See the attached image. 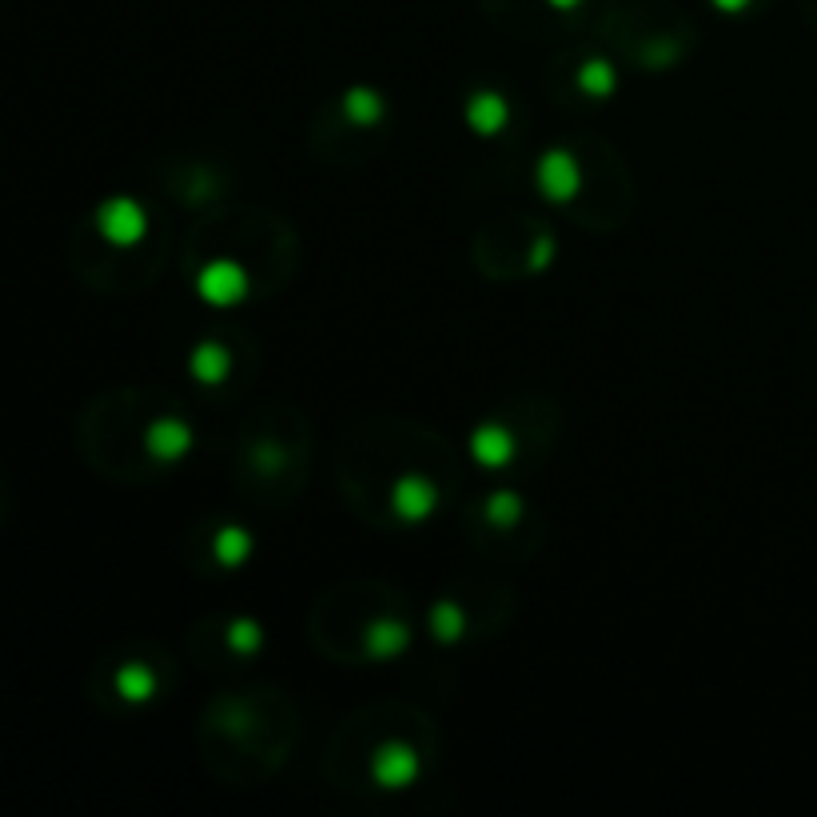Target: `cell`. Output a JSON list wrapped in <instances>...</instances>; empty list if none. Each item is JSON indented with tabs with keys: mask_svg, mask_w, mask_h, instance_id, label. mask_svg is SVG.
I'll return each mask as SVG.
<instances>
[{
	"mask_svg": "<svg viewBox=\"0 0 817 817\" xmlns=\"http://www.w3.org/2000/svg\"><path fill=\"white\" fill-rule=\"evenodd\" d=\"M435 622H438V627H435L438 638H455L458 634V614L451 607H438L435 610Z\"/></svg>",
	"mask_w": 817,
	"mask_h": 817,
	"instance_id": "cell-15",
	"label": "cell"
},
{
	"mask_svg": "<svg viewBox=\"0 0 817 817\" xmlns=\"http://www.w3.org/2000/svg\"><path fill=\"white\" fill-rule=\"evenodd\" d=\"M555 4H570V0H555Z\"/></svg>",
	"mask_w": 817,
	"mask_h": 817,
	"instance_id": "cell-19",
	"label": "cell"
},
{
	"mask_svg": "<svg viewBox=\"0 0 817 817\" xmlns=\"http://www.w3.org/2000/svg\"><path fill=\"white\" fill-rule=\"evenodd\" d=\"M244 291H248V276H244L236 263H211V268H204V276H199V296L208 299V303H219V308H228V303L244 299Z\"/></svg>",
	"mask_w": 817,
	"mask_h": 817,
	"instance_id": "cell-2",
	"label": "cell"
},
{
	"mask_svg": "<svg viewBox=\"0 0 817 817\" xmlns=\"http://www.w3.org/2000/svg\"><path fill=\"white\" fill-rule=\"evenodd\" d=\"M431 507H435V490H431V483H423L418 475L403 478V483L395 487V510L403 518H411V523L427 515Z\"/></svg>",
	"mask_w": 817,
	"mask_h": 817,
	"instance_id": "cell-4",
	"label": "cell"
},
{
	"mask_svg": "<svg viewBox=\"0 0 817 817\" xmlns=\"http://www.w3.org/2000/svg\"><path fill=\"white\" fill-rule=\"evenodd\" d=\"M348 112H351V120H359V124H371V120H379L383 104H379L375 92L355 89V92H351V96H348Z\"/></svg>",
	"mask_w": 817,
	"mask_h": 817,
	"instance_id": "cell-10",
	"label": "cell"
},
{
	"mask_svg": "<svg viewBox=\"0 0 817 817\" xmlns=\"http://www.w3.org/2000/svg\"><path fill=\"white\" fill-rule=\"evenodd\" d=\"M188 443H192L188 427H184V423H176V418H164V423H156V427H152V435H148L152 455H159V458L184 455V451H188Z\"/></svg>",
	"mask_w": 817,
	"mask_h": 817,
	"instance_id": "cell-5",
	"label": "cell"
},
{
	"mask_svg": "<svg viewBox=\"0 0 817 817\" xmlns=\"http://www.w3.org/2000/svg\"><path fill=\"white\" fill-rule=\"evenodd\" d=\"M582 89L594 92V96H602V92L614 89V72H610L607 64H590V69L582 72Z\"/></svg>",
	"mask_w": 817,
	"mask_h": 817,
	"instance_id": "cell-14",
	"label": "cell"
},
{
	"mask_svg": "<svg viewBox=\"0 0 817 817\" xmlns=\"http://www.w3.org/2000/svg\"><path fill=\"white\" fill-rule=\"evenodd\" d=\"M503 116H507V108L495 96H475V104H470V124L478 132H495L503 124Z\"/></svg>",
	"mask_w": 817,
	"mask_h": 817,
	"instance_id": "cell-9",
	"label": "cell"
},
{
	"mask_svg": "<svg viewBox=\"0 0 817 817\" xmlns=\"http://www.w3.org/2000/svg\"><path fill=\"white\" fill-rule=\"evenodd\" d=\"M470 447H475V455L483 458V463L495 467V463H503V458L510 455V438L503 435V431H478Z\"/></svg>",
	"mask_w": 817,
	"mask_h": 817,
	"instance_id": "cell-8",
	"label": "cell"
},
{
	"mask_svg": "<svg viewBox=\"0 0 817 817\" xmlns=\"http://www.w3.org/2000/svg\"><path fill=\"white\" fill-rule=\"evenodd\" d=\"M538 184L550 199H567L578 192V164L567 152H550L542 164H538Z\"/></svg>",
	"mask_w": 817,
	"mask_h": 817,
	"instance_id": "cell-3",
	"label": "cell"
},
{
	"mask_svg": "<svg viewBox=\"0 0 817 817\" xmlns=\"http://www.w3.org/2000/svg\"><path fill=\"white\" fill-rule=\"evenodd\" d=\"M515 510H518L515 495H507V503H495V515L498 518H515Z\"/></svg>",
	"mask_w": 817,
	"mask_h": 817,
	"instance_id": "cell-16",
	"label": "cell"
},
{
	"mask_svg": "<svg viewBox=\"0 0 817 817\" xmlns=\"http://www.w3.org/2000/svg\"><path fill=\"white\" fill-rule=\"evenodd\" d=\"M722 4H730V9H734V4H742V0H722Z\"/></svg>",
	"mask_w": 817,
	"mask_h": 817,
	"instance_id": "cell-18",
	"label": "cell"
},
{
	"mask_svg": "<svg viewBox=\"0 0 817 817\" xmlns=\"http://www.w3.org/2000/svg\"><path fill=\"white\" fill-rule=\"evenodd\" d=\"M375 774H379V782H387V786H403V782L415 777V757H411L407 749H387V754H379Z\"/></svg>",
	"mask_w": 817,
	"mask_h": 817,
	"instance_id": "cell-6",
	"label": "cell"
},
{
	"mask_svg": "<svg viewBox=\"0 0 817 817\" xmlns=\"http://www.w3.org/2000/svg\"><path fill=\"white\" fill-rule=\"evenodd\" d=\"M100 231L112 239V244H136L139 236H144V228H148V219H144V211L132 204V199H112V204H104L100 208Z\"/></svg>",
	"mask_w": 817,
	"mask_h": 817,
	"instance_id": "cell-1",
	"label": "cell"
},
{
	"mask_svg": "<svg viewBox=\"0 0 817 817\" xmlns=\"http://www.w3.org/2000/svg\"><path fill=\"white\" fill-rule=\"evenodd\" d=\"M403 642H407V634H403V630L395 627V622H387V627H379V630H371V650H375V654H395V650H403Z\"/></svg>",
	"mask_w": 817,
	"mask_h": 817,
	"instance_id": "cell-12",
	"label": "cell"
},
{
	"mask_svg": "<svg viewBox=\"0 0 817 817\" xmlns=\"http://www.w3.org/2000/svg\"><path fill=\"white\" fill-rule=\"evenodd\" d=\"M120 694L124 697H148L152 694V678L148 670H139V666H128V670H120Z\"/></svg>",
	"mask_w": 817,
	"mask_h": 817,
	"instance_id": "cell-11",
	"label": "cell"
},
{
	"mask_svg": "<svg viewBox=\"0 0 817 817\" xmlns=\"http://www.w3.org/2000/svg\"><path fill=\"white\" fill-rule=\"evenodd\" d=\"M236 642H239V647H251V650H256V642H259L256 627H251V630H236Z\"/></svg>",
	"mask_w": 817,
	"mask_h": 817,
	"instance_id": "cell-17",
	"label": "cell"
},
{
	"mask_svg": "<svg viewBox=\"0 0 817 817\" xmlns=\"http://www.w3.org/2000/svg\"><path fill=\"white\" fill-rule=\"evenodd\" d=\"M216 550H219V558H224L228 567H236L239 558L248 555V535H244V530H224V535H219V542H216Z\"/></svg>",
	"mask_w": 817,
	"mask_h": 817,
	"instance_id": "cell-13",
	"label": "cell"
},
{
	"mask_svg": "<svg viewBox=\"0 0 817 817\" xmlns=\"http://www.w3.org/2000/svg\"><path fill=\"white\" fill-rule=\"evenodd\" d=\"M192 371H196V379H204V383H216V379H224V371H228V351L219 348V343H204V348L192 355Z\"/></svg>",
	"mask_w": 817,
	"mask_h": 817,
	"instance_id": "cell-7",
	"label": "cell"
}]
</instances>
